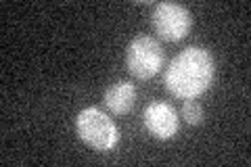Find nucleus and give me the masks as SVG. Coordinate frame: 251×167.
Instances as JSON below:
<instances>
[{
  "instance_id": "obj_1",
  "label": "nucleus",
  "mask_w": 251,
  "mask_h": 167,
  "mask_svg": "<svg viewBox=\"0 0 251 167\" xmlns=\"http://www.w3.org/2000/svg\"><path fill=\"white\" fill-rule=\"evenodd\" d=\"M214 57L201 46H188L166 71V88L176 98H197L214 82Z\"/></svg>"
},
{
  "instance_id": "obj_2",
  "label": "nucleus",
  "mask_w": 251,
  "mask_h": 167,
  "mask_svg": "<svg viewBox=\"0 0 251 167\" xmlns=\"http://www.w3.org/2000/svg\"><path fill=\"white\" fill-rule=\"evenodd\" d=\"M75 132L84 144L100 153L115 148V144L120 142V132L113 119L97 107L80 111V115L75 117Z\"/></svg>"
},
{
  "instance_id": "obj_3",
  "label": "nucleus",
  "mask_w": 251,
  "mask_h": 167,
  "mask_svg": "<svg viewBox=\"0 0 251 167\" xmlns=\"http://www.w3.org/2000/svg\"><path fill=\"white\" fill-rule=\"evenodd\" d=\"M163 65V48L155 38L138 36L126 50V67L136 79H151Z\"/></svg>"
},
{
  "instance_id": "obj_4",
  "label": "nucleus",
  "mask_w": 251,
  "mask_h": 167,
  "mask_svg": "<svg viewBox=\"0 0 251 167\" xmlns=\"http://www.w3.org/2000/svg\"><path fill=\"white\" fill-rule=\"evenodd\" d=\"M193 17L188 9L176 2H159L153 9V27L166 42H178L191 31Z\"/></svg>"
},
{
  "instance_id": "obj_5",
  "label": "nucleus",
  "mask_w": 251,
  "mask_h": 167,
  "mask_svg": "<svg viewBox=\"0 0 251 167\" xmlns=\"http://www.w3.org/2000/svg\"><path fill=\"white\" fill-rule=\"evenodd\" d=\"M143 123L149 130V134H153V136L159 140L174 138L180 128V119H178L176 109L168 105V102H159V100L151 102V105L145 109Z\"/></svg>"
},
{
  "instance_id": "obj_6",
  "label": "nucleus",
  "mask_w": 251,
  "mask_h": 167,
  "mask_svg": "<svg viewBox=\"0 0 251 167\" xmlns=\"http://www.w3.org/2000/svg\"><path fill=\"white\" fill-rule=\"evenodd\" d=\"M136 102V88L134 84L120 79V82L111 84L105 92V105L113 115H126L134 109Z\"/></svg>"
},
{
  "instance_id": "obj_7",
  "label": "nucleus",
  "mask_w": 251,
  "mask_h": 167,
  "mask_svg": "<svg viewBox=\"0 0 251 167\" xmlns=\"http://www.w3.org/2000/svg\"><path fill=\"white\" fill-rule=\"evenodd\" d=\"M180 115L184 117V121H186L188 125H199V123L203 121V109H201L199 102H197V100H193V98L184 100Z\"/></svg>"
}]
</instances>
